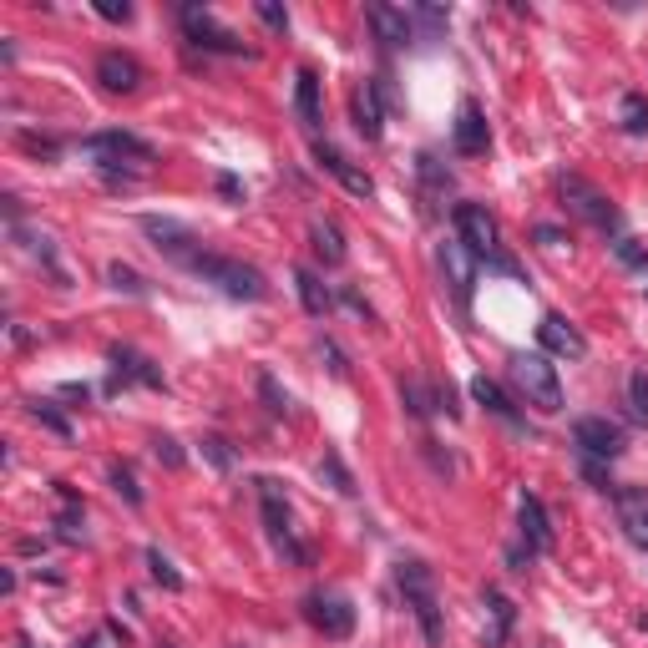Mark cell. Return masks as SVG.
<instances>
[{"mask_svg":"<svg viewBox=\"0 0 648 648\" xmlns=\"http://www.w3.org/2000/svg\"><path fill=\"white\" fill-rule=\"evenodd\" d=\"M365 16H370V26H375V36H380L385 46H405V41H416V21H411V11L385 6V0H370Z\"/></svg>","mask_w":648,"mask_h":648,"instance_id":"14","label":"cell"},{"mask_svg":"<svg viewBox=\"0 0 648 648\" xmlns=\"http://www.w3.org/2000/svg\"><path fill=\"white\" fill-rule=\"evenodd\" d=\"M441 269H446V279H451V289H456V304H471V284H476V264H471V249L461 238H451V243H441Z\"/></svg>","mask_w":648,"mask_h":648,"instance_id":"16","label":"cell"},{"mask_svg":"<svg viewBox=\"0 0 648 648\" xmlns=\"http://www.w3.org/2000/svg\"><path fill=\"white\" fill-rule=\"evenodd\" d=\"M142 233L152 238V249H157V254H168L173 264L193 269L198 249H193V233H188L183 223H173V218H157V213H147V218H142Z\"/></svg>","mask_w":648,"mask_h":648,"instance_id":"7","label":"cell"},{"mask_svg":"<svg viewBox=\"0 0 648 648\" xmlns=\"http://www.w3.org/2000/svg\"><path fill=\"white\" fill-rule=\"evenodd\" d=\"M147 567H152V578H157L162 588H168V593L183 588V573H178V567H173L168 557H162V547H147Z\"/></svg>","mask_w":648,"mask_h":648,"instance_id":"29","label":"cell"},{"mask_svg":"<svg viewBox=\"0 0 648 648\" xmlns=\"http://www.w3.org/2000/svg\"><path fill=\"white\" fill-rule=\"evenodd\" d=\"M97 16L102 21H132V6L127 0H97Z\"/></svg>","mask_w":648,"mask_h":648,"instance_id":"42","label":"cell"},{"mask_svg":"<svg viewBox=\"0 0 648 648\" xmlns=\"http://www.w3.org/2000/svg\"><path fill=\"white\" fill-rule=\"evenodd\" d=\"M537 340H542V350H552V355H562V360H583V355H588L583 330H578V324H567L562 314H542Z\"/></svg>","mask_w":648,"mask_h":648,"instance_id":"13","label":"cell"},{"mask_svg":"<svg viewBox=\"0 0 648 648\" xmlns=\"http://www.w3.org/2000/svg\"><path fill=\"white\" fill-rule=\"evenodd\" d=\"M471 395H476V400H481V405H486V411H492V416H502V421H512V426H517V411H512V400L502 395V385H497V380L476 375V380H471Z\"/></svg>","mask_w":648,"mask_h":648,"instance_id":"23","label":"cell"},{"mask_svg":"<svg viewBox=\"0 0 648 648\" xmlns=\"http://www.w3.org/2000/svg\"><path fill=\"white\" fill-rule=\"evenodd\" d=\"M162 648H173V643H162Z\"/></svg>","mask_w":648,"mask_h":648,"instance_id":"47","label":"cell"},{"mask_svg":"<svg viewBox=\"0 0 648 648\" xmlns=\"http://www.w3.org/2000/svg\"><path fill=\"white\" fill-rule=\"evenodd\" d=\"M203 456L218 466V471H233V451H228V441H218V436H208L203 441Z\"/></svg>","mask_w":648,"mask_h":648,"instance_id":"38","label":"cell"},{"mask_svg":"<svg viewBox=\"0 0 648 648\" xmlns=\"http://www.w3.org/2000/svg\"><path fill=\"white\" fill-rule=\"evenodd\" d=\"M112 486H117V497H127V507H142V486H137L132 466H112Z\"/></svg>","mask_w":648,"mask_h":648,"instance_id":"33","label":"cell"},{"mask_svg":"<svg viewBox=\"0 0 648 648\" xmlns=\"http://www.w3.org/2000/svg\"><path fill=\"white\" fill-rule=\"evenodd\" d=\"M628 411L638 426H648V370H633L628 375Z\"/></svg>","mask_w":648,"mask_h":648,"instance_id":"28","label":"cell"},{"mask_svg":"<svg viewBox=\"0 0 648 648\" xmlns=\"http://www.w3.org/2000/svg\"><path fill=\"white\" fill-rule=\"evenodd\" d=\"M456 238L471 249V259H497L502 243H497V223L481 203H461L456 208Z\"/></svg>","mask_w":648,"mask_h":648,"instance_id":"6","label":"cell"},{"mask_svg":"<svg viewBox=\"0 0 648 648\" xmlns=\"http://www.w3.org/2000/svg\"><path fill=\"white\" fill-rule=\"evenodd\" d=\"M107 355H112L117 380H137V385H147V390H162V385H168V380H162V370H157L147 355H137V350H127V345H112Z\"/></svg>","mask_w":648,"mask_h":648,"instance_id":"20","label":"cell"},{"mask_svg":"<svg viewBox=\"0 0 648 648\" xmlns=\"http://www.w3.org/2000/svg\"><path fill=\"white\" fill-rule=\"evenodd\" d=\"M623 127H628V132H638V137L648 132V97H638V92H628V97H623Z\"/></svg>","mask_w":648,"mask_h":648,"instance_id":"30","label":"cell"},{"mask_svg":"<svg viewBox=\"0 0 648 648\" xmlns=\"http://www.w3.org/2000/svg\"><path fill=\"white\" fill-rule=\"evenodd\" d=\"M228 648H243V643H228Z\"/></svg>","mask_w":648,"mask_h":648,"instance_id":"46","label":"cell"},{"mask_svg":"<svg viewBox=\"0 0 648 648\" xmlns=\"http://www.w3.org/2000/svg\"><path fill=\"white\" fill-rule=\"evenodd\" d=\"M557 193H562V203L573 208L583 223H593V228H603V233H618V208H613V198H608L603 188H593L588 178L562 173V178H557Z\"/></svg>","mask_w":648,"mask_h":648,"instance_id":"4","label":"cell"},{"mask_svg":"<svg viewBox=\"0 0 648 648\" xmlns=\"http://www.w3.org/2000/svg\"><path fill=\"white\" fill-rule=\"evenodd\" d=\"M400 400H405V411H411L416 421H426V416H431V405H426V390H421L416 380H405V385H400Z\"/></svg>","mask_w":648,"mask_h":648,"instance_id":"35","label":"cell"},{"mask_svg":"<svg viewBox=\"0 0 648 648\" xmlns=\"http://www.w3.org/2000/svg\"><path fill=\"white\" fill-rule=\"evenodd\" d=\"M294 284H299V299H304V309H309V314H324V309H330V289L319 284V274L299 269V274H294Z\"/></svg>","mask_w":648,"mask_h":648,"instance_id":"25","label":"cell"},{"mask_svg":"<svg viewBox=\"0 0 648 648\" xmlns=\"http://www.w3.org/2000/svg\"><path fill=\"white\" fill-rule=\"evenodd\" d=\"M319 355L330 360V375H335V380H345V375H350V365H345V355L335 350V340H319Z\"/></svg>","mask_w":648,"mask_h":648,"instance_id":"41","label":"cell"},{"mask_svg":"<svg viewBox=\"0 0 648 648\" xmlns=\"http://www.w3.org/2000/svg\"><path fill=\"white\" fill-rule=\"evenodd\" d=\"M193 274L203 279V284H213V289H223L228 299H249V304H259L264 294H269V279L254 269V264H243V259H223V254H198L193 259Z\"/></svg>","mask_w":648,"mask_h":648,"instance_id":"2","label":"cell"},{"mask_svg":"<svg viewBox=\"0 0 648 648\" xmlns=\"http://www.w3.org/2000/svg\"><path fill=\"white\" fill-rule=\"evenodd\" d=\"M512 380L527 395V405H537L547 416L562 411V380H557V365L547 355H512Z\"/></svg>","mask_w":648,"mask_h":648,"instance_id":"3","label":"cell"},{"mask_svg":"<svg viewBox=\"0 0 648 648\" xmlns=\"http://www.w3.org/2000/svg\"><path fill=\"white\" fill-rule=\"evenodd\" d=\"M613 249H618V259H623L628 269H648V254L638 249V243H633V238H618V243H613Z\"/></svg>","mask_w":648,"mask_h":648,"instance_id":"40","label":"cell"},{"mask_svg":"<svg viewBox=\"0 0 648 648\" xmlns=\"http://www.w3.org/2000/svg\"><path fill=\"white\" fill-rule=\"evenodd\" d=\"M319 481H330L340 497H355V476L345 471V461H340L335 451H324V461H319Z\"/></svg>","mask_w":648,"mask_h":648,"instance_id":"26","label":"cell"},{"mask_svg":"<svg viewBox=\"0 0 648 648\" xmlns=\"http://www.w3.org/2000/svg\"><path fill=\"white\" fill-rule=\"evenodd\" d=\"M304 618L324 633V638H350L355 633V608L335 593H309L304 598Z\"/></svg>","mask_w":648,"mask_h":648,"instance_id":"8","label":"cell"},{"mask_svg":"<svg viewBox=\"0 0 648 648\" xmlns=\"http://www.w3.org/2000/svg\"><path fill=\"white\" fill-rule=\"evenodd\" d=\"M21 147H26V152H46V157H56V142H51V137H31V132H26Z\"/></svg>","mask_w":648,"mask_h":648,"instance_id":"44","label":"cell"},{"mask_svg":"<svg viewBox=\"0 0 648 648\" xmlns=\"http://www.w3.org/2000/svg\"><path fill=\"white\" fill-rule=\"evenodd\" d=\"M183 26H188V36H193V46H203V51H223V56H243V41L233 36V31H223L208 11H198V6H183Z\"/></svg>","mask_w":648,"mask_h":648,"instance_id":"10","label":"cell"},{"mask_svg":"<svg viewBox=\"0 0 648 648\" xmlns=\"http://www.w3.org/2000/svg\"><path fill=\"white\" fill-rule=\"evenodd\" d=\"M81 152L97 157L102 168H117V162H152V157H157L152 142H142L137 132H122V127H112V132H92L87 142H81Z\"/></svg>","mask_w":648,"mask_h":648,"instance_id":"5","label":"cell"},{"mask_svg":"<svg viewBox=\"0 0 648 648\" xmlns=\"http://www.w3.org/2000/svg\"><path fill=\"white\" fill-rule=\"evenodd\" d=\"M294 112H299L304 127H319V76H314L309 66H304L299 81H294Z\"/></svg>","mask_w":648,"mask_h":648,"instance_id":"21","label":"cell"},{"mask_svg":"<svg viewBox=\"0 0 648 648\" xmlns=\"http://www.w3.org/2000/svg\"><path fill=\"white\" fill-rule=\"evenodd\" d=\"M431 395H436V405H441L446 416H456V411H461V405H456V390H451V385H436Z\"/></svg>","mask_w":648,"mask_h":648,"instance_id":"43","label":"cell"},{"mask_svg":"<svg viewBox=\"0 0 648 648\" xmlns=\"http://www.w3.org/2000/svg\"><path fill=\"white\" fill-rule=\"evenodd\" d=\"M411 21H416V26H426V36H441V31H446V11H436V6H416V11H411Z\"/></svg>","mask_w":648,"mask_h":648,"instance_id":"37","label":"cell"},{"mask_svg":"<svg viewBox=\"0 0 648 648\" xmlns=\"http://www.w3.org/2000/svg\"><path fill=\"white\" fill-rule=\"evenodd\" d=\"M481 603L492 608V623H497V628H492V643H502V638L512 633V623H517V608H512V598H507L502 588H481Z\"/></svg>","mask_w":648,"mask_h":648,"instance_id":"22","label":"cell"},{"mask_svg":"<svg viewBox=\"0 0 648 648\" xmlns=\"http://www.w3.org/2000/svg\"><path fill=\"white\" fill-rule=\"evenodd\" d=\"M451 137H456V152H461V157H481L486 147H492V132H486V117H481L476 102H461Z\"/></svg>","mask_w":648,"mask_h":648,"instance_id":"15","label":"cell"},{"mask_svg":"<svg viewBox=\"0 0 648 648\" xmlns=\"http://www.w3.org/2000/svg\"><path fill=\"white\" fill-rule=\"evenodd\" d=\"M259 21H264L269 31H289V11L274 6V0H259Z\"/></svg>","mask_w":648,"mask_h":648,"instance_id":"39","label":"cell"},{"mask_svg":"<svg viewBox=\"0 0 648 648\" xmlns=\"http://www.w3.org/2000/svg\"><path fill=\"white\" fill-rule=\"evenodd\" d=\"M517 522H522L527 552H552V522H547V507H542L532 492L517 497Z\"/></svg>","mask_w":648,"mask_h":648,"instance_id":"19","label":"cell"},{"mask_svg":"<svg viewBox=\"0 0 648 648\" xmlns=\"http://www.w3.org/2000/svg\"><path fill=\"white\" fill-rule=\"evenodd\" d=\"M309 238H314V254H319L324 264H345V238H340L335 223H314Z\"/></svg>","mask_w":648,"mask_h":648,"instance_id":"24","label":"cell"},{"mask_svg":"<svg viewBox=\"0 0 648 648\" xmlns=\"http://www.w3.org/2000/svg\"><path fill=\"white\" fill-rule=\"evenodd\" d=\"M573 441L583 446V456H598V461H613L623 451V431L608 421V416H583L573 426Z\"/></svg>","mask_w":648,"mask_h":648,"instance_id":"11","label":"cell"},{"mask_svg":"<svg viewBox=\"0 0 648 648\" xmlns=\"http://www.w3.org/2000/svg\"><path fill=\"white\" fill-rule=\"evenodd\" d=\"M613 507H618V527L628 532V542L648 552V492L643 486H618Z\"/></svg>","mask_w":648,"mask_h":648,"instance_id":"12","label":"cell"},{"mask_svg":"<svg viewBox=\"0 0 648 648\" xmlns=\"http://www.w3.org/2000/svg\"><path fill=\"white\" fill-rule=\"evenodd\" d=\"M416 168H421V178H426V183H431V188H441V193H446V188H451V173H446V168H441V162H436V157H431V152H421V157H416Z\"/></svg>","mask_w":648,"mask_h":648,"instance_id":"36","label":"cell"},{"mask_svg":"<svg viewBox=\"0 0 648 648\" xmlns=\"http://www.w3.org/2000/svg\"><path fill=\"white\" fill-rule=\"evenodd\" d=\"M31 416H36V421H41L46 431H56L61 441H71V421H66L61 411H56V405H46V400H36V405H31Z\"/></svg>","mask_w":648,"mask_h":648,"instance_id":"32","label":"cell"},{"mask_svg":"<svg viewBox=\"0 0 648 648\" xmlns=\"http://www.w3.org/2000/svg\"><path fill=\"white\" fill-rule=\"evenodd\" d=\"M259 395H264V405H269V416H289V395L279 390V380H274L269 370H259Z\"/></svg>","mask_w":648,"mask_h":648,"instance_id":"31","label":"cell"},{"mask_svg":"<svg viewBox=\"0 0 648 648\" xmlns=\"http://www.w3.org/2000/svg\"><path fill=\"white\" fill-rule=\"evenodd\" d=\"M218 193H223V198H243V183L223 173V178H218Z\"/></svg>","mask_w":648,"mask_h":648,"instance_id":"45","label":"cell"},{"mask_svg":"<svg viewBox=\"0 0 648 648\" xmlns=\"http://www.w3.org/2000/svg\"><path fill=\"white\" fill-rule=\"evenodd\" d=\"M107 284H112L117 294H132V299L147 294V279H142L137 269H127V264H107Z\"/></svg>","mask_w":648,"mask_h":648,"instance_id":"27","label":"cell"},{"mask_svg":"<svg viewBox=\"0 0 648 648\" xmlns=\"http://www.w3.org/2000/svg\"><path fill=\"white\" fill-rule=\"evenodd\" d=\"M350 117H355V132L365 142H380L385 137V117H380V92H375V81H365V87L350 92Z\"/></svg>","mask_w":648,"mask_h":648,"instance_id":"18","label":"cell"},{"mask_svg":"<svg viewBox=\"0 0 648 648\" xmlns=\"http://www.w3.org/2000/svg\"><path fill=\"white\" fill-rule=\"evenodd\" d=\"M97 81L107 92H137L142 87V66L127 51H102L97 56Z\"/></svg>","mask_w":648,"mask_h":648,"instance_id":"17","label":"cell"},{"mask_svg":"<svg viewBox=\"0 0 648 648\" xmlns=\"http://www.w3.org/2000/svg\"><path fill=\"white\" fill-rule=\"evenodd\" d=\"M314 162L330 178H340V188L345 193H355V198H375V183H370V173L365 168H355V162L340 152V147H330V142H314Z\"/></svg>","mask_w":648,"mask_h":648,"instance_id":"9","label":"cell"},{"mask_svg":"<svg viewBox=\"0 0 648 648\" xmlns=\"http://www.w3.org/2000/svg\"><path fill=\"white\" fill-rule=\"evenodd\" d=\"M152 456H157L162 466H168V471H178V466L188 461V456H183V446H178L173 436H152Z\"/></svg>","mask_w":648,"mask_h":648,"instance_id":"34","label":"cell"},{"mask_svg":"<svg viewBox=\"0 0 648 648\" xmlns=\"http://www.w3.org/2000/svg\"><path fill=\"white\" fill-rule=\"evenodd\" d=\"M395 583H400L405 603H411V613H416V623H421L426 643H431V648H441L446 623H441V603H436V573H431V567H426L421 557H400V567H395Z\"/></svg>","mask_w":648,"mask_h":648,"instance_id":"1","label":"cell"}]
</instances>
